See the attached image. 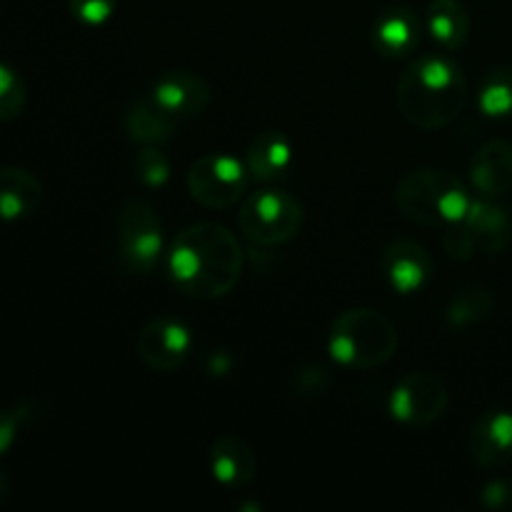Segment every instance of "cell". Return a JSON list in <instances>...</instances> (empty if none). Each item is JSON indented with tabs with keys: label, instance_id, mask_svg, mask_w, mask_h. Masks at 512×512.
<instances>
[{
	"label": "cell",
	"instance_id": "cell-1",
	"mask_svg": "<svg viewBox=\"0 0 512 512\" xmlns=\"http://www.w3.org/2000/svg\"><path fill=\"white\" fill-rule=\"evenodd\" d=\"M168 268L173 283L190 298H223L240 283L243 248L225 225L195 223L173 240Z\"/></svg>",
	"mask_w": 512,
	"mask_h": 512
},
{
	"label": "cell",
	"instance_id": "cell-2",
	"mask_svg": "<svg viewBox=\"0 0 512 512\" xmlns=\"http://www.w3.org/2000/svg\"><path fill=\"white\" fill-rule=\"evenodd\" d=\"M468 95V78L448 55H420L395 85L400 115L420 130H440L455 123L468 105Z\"/></svg>",
	"mask_w": 512,
	"mask_h": 512
},
{
	"label": "cell",
	"instance_id": "cell-3",
	"mask_svg": "<svg viewBox=\"0 0 512 512\" xmlns=\"http://www.w3.org/2000/svg\"><path fill=\"white\" fill-rule=\"evenodd\" d=\"M470 195L463 180L450 170H410L395 185V205L413 223L425 228H443L458 223L470 208Z\"/></svg>",
	"mask_w": 512,
	"mask_h": 512
},
{
	"label": "cell",
	"instance_id": "cell-4",
	"mask_svg": "<svg viewBox=\"0 0 512 512\" xmlns=\"http://www.w3.org/2000/svg\"><path fill=\"white\" fill-rule=\"evenodd\" d=\"M328 350L350 370H373L388 363L398 350V330L373 308H353L330 325Z\"/></svg>",
	"mask_w": 512,
	"mask_h": 512
},
{
	"label": "cell",
	"instance_id": "cell-5",
	"mask_svg": "<svg viewBox=\"0 0 512 512\" xmlns=\"http://www.w3.org/2000/svg\"><path fill=\"white\" fill-rule=\"evenodd\" d=\"M303 220V203L285 190L273 188L248 195L238 213L240 233L260 248H273L293 240L303 230Z\"/></svg>",
	"mask_w": 512,
	"mask_h": 512
},
{
	"label": "cell",
	"instance_id": "cell-6",
	"mask_svg": "<svg viewBox=\"0 0 512 512\" xmlns=\"http://www.w3.org/2000/svg\"><path fill=\"white\" fill-rule=\"evenodd\" d=\"M115 255L128 273H150L163 255V223L148 200H128L115 218Z\"/></svg>",
	"mask_w": 512,
	"mask_h": 512
},
{
	"label": "cell",
	"instance_id": "cell-7",
	"mask_svg": "<svg viewBox=\"0 0 512 512\" xmlns=\"http://www.w3.org/2000/svg\"><path fill=\"white\" fill-rule=\"evenodd\" d=\"M250 173L233 155L210 153L195 160L185 175V185L195 203L210 210L233 208L248 193Z\"/></svg>",
	"mask_w": 512,
	"mask_h": 512
},
{
	"label": "cell",
	"instance_id": "cell-8",
	"mask_svg": "<svg viewBox=\"0 0 512 512\" xmlns=\"http://www.w3.org/2000/svg\"><path fill=\"white\" fill-rule=\"evenodd\" d=\"M450 403L448 385L433 373H408L390 393V413L410 428L438 423Z\"/></svg>",
	"mask_w": 512,
	"mask_h": 512
},
{
	"label": "cell",
	"instance_id": "cell-9",
	"mask_svg": "<svg viewBox=\"0 0 512 512\" xmlns=\"http://www.w3.org/2000/svg\"><path fill=\"white\" fill-rule=\"evenodd\" d=\"M138 358L155 373H173L183 368L193 350L188 325L175 318H155L138 333Z\"/></svg>",
	"mask_w": 512,
	"mask_h": 512
},
{
	"label": "cell",
	"instance_id": "cell-10",
	"mask_svg": "<svg viewBox=\"0 0 512 512\" xmlns=\"http://www.w3.org/2000/svg\"><path fill=\"white\" fill-rule=\"evenodd\" d=\"M380 268L395 293L413 295L433 278V258L420 243L408 238L390 240L380 255Z\"/></svg>",
	"mask_w": 512,
	"mask_h": 512
},
{
	"label": "cell",
	"instance_id": "cell-11",
	"mask_svg": "<svg viewBox=\"0 0 512 512\" xmlns=\"http://www.w3.org/2000/svg\"><path fill=\"white\" fill-rule=\"evenodd\" d=\"M468 450L480 468H505L512 460V415L505 410L480 415L468 433Z\"/></svg>",
	"mask_w": 512,
	"mask_h": 512
},
{
	"label": "cell",
	"instance_id": "cell-12",
	"mask_svg": "<svg viewBox=\"0 0 512 512\" xmlns=\"http://www.w3.org/2000/svg\"><path fill=\"white\" fill-rule=\"evenodd\" d=\"M420 18L408 5H390L383 13H378L373 23V40L375 53L383 58H403L418 50L420 45Z\"/></svg>",
	"mask_w": 512,
	"mask_h": 512
},
{
	"label": "cell",
	"instance_id": "cell-13",
	"mask_svg": "<svg viewBox=\"0 0 512 512\" xmlns=\"http://www.w3.org/2000/svg\"><path fill=\"white\" fill-rule=\"evenodd\" d=\"M208 463L213 478L230 490L245 488L248 483H253L255 473H258V458H255L253 448L233 433H225L213 440Z\"/></svg>",
	"mask_w": 512,
	"mask_h": 512
},
{
	"label": "cell",
	"instance_id": "cell-14",
	"mask_svg": "<svg viewBox=\"0 0 512 512\" xmlns=\"http://www.w3.org/2000/svg\"><path fill=\"white\" fill-rule=\"evenodd\" d=\"M153 93L178 118H195V115L205 113L210 98H213L203 75L193 73V70H170V73L160 75L158 83L153 85Z\"/></svg>",
	"mask_w": 512,
	"mask_h": 512
},
{
	"label": "cell",
	"instance_id": "cell-15",
	"mask_svg": "<svg viewBox=\"0 0 512 512\" xmlns=\"http://www.w3.org/2000/svg\"><path fill=\"white\" fill-rule=\"evenodd\" d=\"M178 120V115L170 113L150 90V93L140 95L130 103V108L125 110L123 125L133 143L160 145L173 138L175 130H178Z\"/></svg>",
	"mask_w": 512,
	"mask_h": 512
},
{
	"label": "cell",
	"instance_id": "cell-16",
	"mask_svg": "<svg viewBox=\"0 0 512 512\" xmlns=\"http://www.w3.org/2000/svg\"><path fill=\"white\" fill-rule=\"evenodd\" d=\"M245 168H248L250 178H255L258 183H278V180L288 178L290 168H293V145H290L288 135L280 130H265V133L255 135L245 153Z\"/></svg>",
	"mask_w": 512,
	"mask_h": 512
},
{
	"label": "cell",
	"instance_id": "cell-17",
	"mask_svg": "<svg viewBox=\"0 0 512 512\" xmlns=\"http://www.w3.org/2000/svg\"><path fill=\"white\" fill-rule=\"evenodd\" d=\"M470 180L485 198H503L512 188V145L493 138L478 148L470 163Z\"/></svg>",
	"mask_w": 512,
	"mask_h": 512
},
{
	"label": "cell",
	"instance_id": "cell-18",
	"mask_svg": "<svg viewBox=\"0 0 512 512\" xmlns=\"http://www.w3.org/2000/svg\"><path fill=\"white\" fill-rule=\"evenodd\" d=\"M43 205V183L33 173L13 165L0 168V220L15 223Z\"/></svg>",
	"mask_w": 512,
	"mask_h": 512
},
{
	"label": "cell",
	"instance_id": "cell-19",
	"mask_svg": "<svg viewBox=\"0 0 512 512\" xmlns=\"http://www.w3.org/2000/svg\"><path fill=\"white\" fill-rule=\"evenodd\" d=\"M463 220L468 225L480 253H503L512 243V218L503 208L488 203V200H475V203H470Z\"/></svg>",
	"mask_w": 512,
	"mask_h": 512
},
{
	"label": "cell",
	"instance_id": "cell-20",
	"mask_svg": "<svg viewBox=\"0 0 512 512\" xmlns=\"http://www.w3.org/2000/svg\"><path fill=\"white\" fill-rule=\"evenodd\" d=\"M425 25L430 38L448 53H455L468 43L470 13L460 0H433L425 13Z\"/></svg>",
	"mask_w": 512,
	"mask_h": 512
},
{
	"label": "cell",
	"instance_id": "cell-21",
	"mask_svg": "<svg viewBox=\"0 0 512 512\" xmlns=\"http://www.w3.org/2000/svg\"><path fill=\"white\" fill-rule=\"evenodd\" d=\"M495 310V295L483 285H468L445 308V320L450 328H470L488 320Z\"/></svg>",
	"mask_w": 512,
	"mask_h": 512
},
{
	"label": "cell",
	"instance_id": "cell-22",
	"mask_svg": "<svg viewBox=\"0 0 512 512\" xmlns=\"http://www.w3.org/2000/svg\"><path fill=\"white\" fill-rule=\"evenodd\" d=\"M478 105L488 118L512 115V68L498 65L483 78L478 93Z\"/></svg>",
	"mask_w": 512,
	"mask_h": 512
},
{
	"label": "cell",
	"instance_id": "cell-23",
	"mask_svg": "<svg viewBox=\"0 0 512 512\" xmlns=\"http://www.w3.org/2000/svg\"><path fill=\"white\" fill-rule=\"evenodd\" d=\"M28 100L23 78L10 65L0 63V123H10L18 118Z\"/></svg>",
	"mask_w": 512,
	"mask_h": 512
},
{
	"label": "cell",
	"instance_id": "cell-24",
	"mask_svg": "<svg viewBox=\"0 0 512 512\" xmlns=\"http://www.w3.org/2000/svg\"><path fill=\"white\" fill-rule=\"evenodd\" d=\"M133 173L145 188H163L170 178V163L158 145H143L133 160Z\"/></svg>",
	"mask_w": 512,
	"mask_h": 512
},
{
	"label": "cell",
	"instance_id": "cell-25",
	"mask_svg": "<svg viewBox=\"0 0 512 512\" xmlns=\"http://www.w3.org/2000/svg\"><path fill=\"white\" fill-rule=\"evenodd\" d=\"M35 403H20L13 410L0 408V455L8 453L18 440V430L35 418Z\"/></svg>",
	"mask_w": 512,
	"mask_h": 512
},
{
	"label": "cell",
	"instance_id": "cell-26",
	"mask_svg": "<svg viewBox=\"0 0 512 512\" xmlns=\"http://www.w3.org/2000/svg\"><path fill=\"white\" fill-rule=\"evenodd\" d=\"M443 250L453 260H470L478 253V245H475L465 220L443 225Z\"/></svg>",
	"mask_w": 512,
	"mask_h": 512
},
{
	"label": "cell",
	"instance_id": "cell-27",
	"mask_svg": "<svg viewBox=\"0 0 512 512\" xmlns=\"http://www.w3.org/2000/svg\"><path fill=\"white\" fill-rule=\"evenodd\" d=\"M70 13L83 25H103L118 8V0H68Z\"/></svg>",
	"mask_w": 512,
	"mask_h": 512
},
{
	"label": "cell",
	"instance_id": "cell-28",
	"mask_svg": "<svg viewBox=\"0 0 512 512\" xmlns=\"http://www.w3.org/2000/svg\"><path fill=\"white\" fill-rule=\"evenodd\" d=\"M330 370L325 365H308V368L298 370L293 385L300 395H308V398H315V395H323L325 390L330 388Z\"/></svg>",
	"mask_w": 512,
	"mask_h": 512
},
{
	"label": "cell",
	"instance_id": "cell-29",
	"mask_svg": "<svg viewBox=\"0 0 512 512\" xmlns=\"http://www.w3.org/2000/svg\"><path fill=\"white\" fill-rule=\"evenodd\" d=\"M480 503L488 510H512V480H493L485 485Z\"/></svg>",
	"mask_w": 512,
	"mask_h": 512
},
{
	"label": "cell",
	"instance_id": "cell-30",
	"mask_svg": "<svg viewBox=\"0 0 512 512\" xmlns=\"http://www.w3.org/2000/svg\"><path fill=\"white\" fill-rule=\"evenodd\" d=\"M233 368V358H230L225 350H213V353L205 358V373L210 375H225Z\"/></svg>",
	"mask_w": 512,
	"mask_h": 512
},
{
	"label": "cell",
	"instance_id": "cell-31",
	"mask_svg": "<svg viewBox=\"0 0 512 512\" xmlns=\"http://www.w3.org/2000/svg\"><path fill=\"white\" fill-rule=\"evenodd\" d=\"M5 498H8V480H5V475L0 473V503H3Z\"/></svg>",
	"mask_w": 512,
	"mask_h": 512
}]
</instances>
